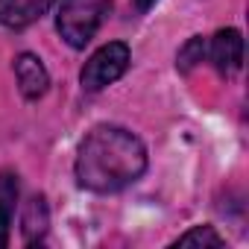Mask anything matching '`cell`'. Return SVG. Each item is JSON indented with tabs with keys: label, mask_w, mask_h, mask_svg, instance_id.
Masks as SVG:
<instances>
[{
	"label": "cell",
	"mask_w": 249,
	"mask_h": 249,
	"mask_svg": "<svg viewBox=\"0 0 249 249\" xmlns=\"http://www.w3.org/2000/svg\"><path fill=\"white\" fill-rule=\"evenodd\" d=\"M147 147L135 132L114 123H100L82 138L73 173L79 188L91 194H117L135 185L147 173Z\"/></svg>",
	"instance_id": "cell-1"
},
{
	"label": "cell",
	"mask_w": 249,
	"mask_h": 249,
	"mask_svg": "<svg viewBox=\"0 0 249 249\" xmlns=\"http://www.w3.org/2000/svg\"><path fill=\"white\" fill-rule=\"evenodd\" d=\"M111 9V0H62L56 12V30L73 50H85Z\"/></svg>",
	"instance_id": "cell-2"
},
{
	"label": "cell",
	"mask_w": 249,
	"mask_h": 249,
	"mask_svg": "<svg viewBox=\"0 0 249 249\" xmlns=\"http://www.w3.org/2000/svg\"><path fill=\"white\" fill-rule=\"evenodd\" d=\"M132 62V50L129 44H123V41H108L103 44L100 50H94L88 56V62L82 65L79 71V82H82V91H103L108 88L111 82H117L123 73H126Z\"/></svg>",
	"instance_id": "cell-3"
},
{
	"label": "cell",
	"mask_w": 249,
	"mask_h": 249,
	"mask_svg": "<svg viewBox=\"0 0 249 249\" xmlns=\"http://www.w3.org/2000/svg\"><path fill=\"white\" fill-rule=\"evenodd\" d=\"M205 53H208L211 65L223 76L237 73L240 65H243V36H240V30H234V27L217 30L214 38H211V44L205 47Z\"/></svg>",
	"instance_id": "cell-4"
},
{
	"label": "cell",
	"mask_w": 249,
	"mask_h": 249,
	"mask_svg": "<svg viewBox=\"0 0 249 249\" xmlns=\"http://www.w3.org/2000/svg\"><path fill=\"white\" fill-rule=\"evenodd\" d=\"M15 79H18L21 97L30 100V103L41 100V97L50 91V71H47L44 62H41L36 53H30V50H24V53L15 56Z\"/></svg>",
	"instance_id": "cell-5"
},
{
	"label": "cell",
	"mask_w": 249,
	"mask_h": 249,
	"mask_svg": "<svg viewBox=\"0 0 249 249\" xmlns=\"http://www.w3.org/2000/svg\"><path fill=\"white\" fill-rule=\"evenodd\" d=\"M56 0H0V24L9 30H27L36 24Z\"/></svg>",
	"instance_id": "cell-6"
},
{
	"label": "cell",
	"mask_w": 249,
	"mask_h": 249,
	"mask_svg": "<svg viewBox=\"0 0 249 249\" xmlns=\"http://www.w3.org/2000/svg\"><path fill=\"white\" fill-rule=\"evenodd\" d=\"M50 229V211H47V199L44 194H33L24 205V214H21V234H24V243L27 246H36L44 240Z\"/></svg>",
	"instance_id": "cell-7"
},
{
	"label": "cell",
	"mask_w": 249,
	"mask_h": 249,
	"mask_svg": "<svg viewBox=\"0 0 249 249\" xmlns=\"http://www.w3.org/2000/svg\"><path fill=\"white\" fill-rule=\"evenodd\" d=\"M15 199H18V176L9 173V170H3V173H0V249L9 246V229H12Z\"/></svg>",
	"instance_id": "cell-8"
},
{
	"label": "cell",
	"mask_w": 249,
	"mask_h": 249,
	"mask_svg": "<svg viewBox=\"0 0 249 249\" xmlns=\"http://www.w3.org/2000/svg\"><path fill=\"white\" fill-rule=\"evenodd\" d=\"M173 246H196V249H220V246H226V240L217 234V229L214 226H194V229H188L185 234H179L176 240H173Z\"/></svg>",
	"instance_id": "cell-9"
},
{
	"label": "cell",
	"mask_w": 249,
	"mask_h": 249,
	"mask_svg": "<svg viewBox=\"0 0 249 249\" xmlns=\"http://www.w3.org/2000/svg\"><path fill=\"white\" fill-rule=\"evenodd\" d=\"M205 38L202 36H191L182 47H179V53H176V71L179 73H191L202 59H205Z\"/></svg>",
	"instance_id": "cell-10"
},
{
	"label": "cell",
	"mask_w": 249,
	"mask_h": 249,
	"mask_svg": "<svg viewBox=\"0 0 249 249\" xmlns=\"http://www.w3.org/2000/svg\"><path fill=\"white\" fill-rule=\"evenodd\" d=\"M132 3L138 6V12H147V9H150V6L156 3V0H132Z\"/></svg>",
	"instance_id": "cell-11"
}]
</instances>
